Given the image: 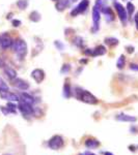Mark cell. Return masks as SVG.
I'll return each instance as SVG.
<instances>
[{
  "mask_svg": "<svg viewBox=\"0 0 138 155\" xmlns=\"http://www.w3.org/2000/svg\"><path fill=\"white\" fill-rule=\"evenodd\" d=\"M12 86H15L17 89L21 90V91H26V90L29 89V84L27 81H25L23 79H19V78H16V79L12 80Z\"/></svg>",
  "mask_w": 138,
  "mask_h": 155,
  "instance_id": "cell-6",
  "label": "cell"
},
{
  "mask_svg": "<svg viewBox=\"0 0 138 155\" xmlns=\"http://www.w3.org/2000/svg\"><path fill=\"white\" fill-rule=\"evenodd\" d=\"M85 155H96V154L91 153V152H86V153H85Z\"/></svg>",
  "mask_w": 138,
  "mask_h": 155,
  "instance_id": "cell-38",
  "label": "cell"
},
{
  "mask_svg": "<svg viewBox=\"0 0 138 155\" xmlns=\"http://www.w3.org/2000/svg\"><path fill=\"white\" fill-rule=\"evenodd\" d=\"M134 20H135V24H136V29L138 30V12H137L136 15H135Z\"/></svg>",
  "mask_w": 138,
  "mask_h": 155,
  "instance_id": "cell-35",
  "label": "cell"
},
{
  "mask_svg": "<svg viewBox=\"0 0 138 155\" xmlns=\"http://www.w3.org/2000/svg\"><path fill=\"white\" fill-rule=\"evenodd\" d=\"M103 155H114V154H112L111 152H103Z\"/></svg>",
  "mask_w": 138,
  "mask_h": 155,
  "instance_id": "cell-37",
  "label": "cell"
},
{
  "mask_svg": "<svg viewBox=\"0 0 138 155\" xmlns=\"http://www.w3.org/2000/svg\"><path fill=\"white\" fill-rule=\"evenodd\" d=\"M54 45H55V47L57 48V50H59V51H64V45L62 44V42H60L59 41H55Z\"/></svg>",
  "mask_w": 138,
  "mask_h": 155,
  "instance_id": "cell-29",
  "label": "cell"
},
{
  "mask_svg": "<svg viewBox=\"0 0 138 155\" xmlns=\"http://www.w3.org/2000/svg\"><path fill=\"white\" fill-rule=\"evenodd\" d=\"M12 42L14 41L12 39V37L9 35V34L4 33L3 35L1 36V41H0V48L3 50H7L9 48H12Z\"/></svg>",
  "mask_w": 138,
  "mask_h": 155,
  "instance_id": "cell-8",
  "label": "cell"
},
{
  "mask_svg": "<svg viewBox=\"0 0 138 155\" xmlns=\"http://www.w3.org/2000/svg\"><path fill=\"white\" fill-rule=\"evenodd\" d=\"M0 41H1V36H0Z\"/></svg>",
  "mask_w": 138,
  "mask_h": 155,
  "instance_id": "cell-42",
  "label": "cell"
},
{
  "mask_svg": "<svg viewBox=\"0 0 138 155\" xmlns=\"http://www.w3.org/2000/svg\"><path fill=\"white\" fill-rule=\"evenodd\" d=\"M6 107H7V110H9V113H12V114H16L17 109H18V106H16V104H15L12 101H9V102H7Z\"/></svg>",
  "mask_w": 138,
  "mask_h": 155,
  "instance_id": "cell-23",
  "label": "cell"
},
{
  "mask_svg": "<svg viewBox=\"0 0 138 155\" xmlns=\"http://www.w3.org/2000/svg\"><path fill=\"white\" fill-rule=\"evenodd\" d=\"M19 97H20V101L26 102V104H33L34 102H36V98H34L32 95H30L29 93H26V92H22Z\"/></svg>",
  "mask_w": 138,
  "mask_h": 155,
  "instance_id": "cell-13",
  "label": "cell"
},
{
  "mask_svg": "<svg viewBox=\"0 0 138 155\" xmlns=\"http://www.w3.org/2000/svg\"><path fill=\"white\" fill-rule=\"evenodd\" d=\"M67 5H69V0H57L56 4H55L56 9L58 12H64L67 7Z\"/></svg>",
  "mask_w": 138,
  "mask_h": 155,
  "instance_id": "cell-17",
  "label": "cell"
},
{
  "mask_svg": "<svg viewBox=\"0 0 138 155\" xmlns=\"http://www.w3.org/2000/svg\"><path fill=\"white\" fill-rule=\"evenodd\" d=\"M52 1H57V0H52Z\"/></svg>",
  "mask_w": 138,
  "mask_h": 155,
  "instance_id": "cell-41",
  "label": "cell"
},
{
  "mask_svg": "<svg viewBox=\"0 0 138 155\" xmlns=\"http://www.w3.org/2000/svg\"><path fill=\"white\" fill-rule=\"evenodd\" d=\"M100 20H101V14H100V11L97 9L96 7H94V8H92V21H94V28H92V31L94 32L99 29Z\"/></svg>",
  "mask_w": 138,
  "mask_h": 155,
  "instance_id": "cell-10",
  "label": "cell"
},
{
  "mask_svg": "<svg viewBox=\"0 0 138 155\" xmlns=\"http://www.w3.org/2000/svg\"><path fill=\"white\" fill-rule=\"evenodd\" d=\"M84 54L85 55H88V56H91V54H92V49H86L84 51Z\"/></svg>",
  "mask_w": 138,
  "mask_h": 155,
  "instance_id": "cell-33",
  "label": "cell"
},
{
  "mask_svg": "<svg viewBox=\"0 0 138 155\" xmlns=\"http://www.w3.org/2000/svg\"><path fill=\"white\" fill-rule=\"evenodd\" d=\"M102 12L103 14L105 15V18H106V21L107 22H111L114 20V14L113 12H112V9L110 8L108 6H104L102 8Z\"/></svg>",
  "mask_w": 138,
  "mask_h": 155,
  "instance_id": "cell-15",
  "label": "cell"
},
{
  "mask_svg": "<svg viewBox=\"0 0 138 155\" xmlns=\"http://www.w3.org/2000/svg\"><path fill=\"white\" fill-rule=\"evenodd\" d=\"M64 96L66 98H70L72 96V88L69 83H66L64 86Z\"/></svg>",
  "mask_w": 138,
  "mask_h": 155,
  "instance_id": "cell-19",
  "label": "cell"
},
{
  "mask_svg": "<svg viewBox=\"0 0 138 155\" xmlns=\"http://www.w3.org/2000/svg\"><path fill=\"white\" fill-rule=\"evenodd\" d=\"M129 148H131V151H135V149H134V147H133V146L129 147Z\"/></svg>",
  "mask_w": 138,
  "mask_h": 155,
  "instance_id": "cell-39",
  "label": "cell"
},
{
  "mask_svg": "<svg viewBox=\"0 0 138 155\" xmlns=\"http://www.w3.org/2000/svg\"><path fill=\"white\" fill-rule=\"evenodd\" d=\"M126 11H127V14L129 15V16H132L133 12H134V11H135V6L133 5V3H131V2H128Z\"/></svg>",
  "mask_w": 138,
  "mask_h": 155,
  "instance_id": "cell-26",
  "label": "cell"
},
{
  "mask_svg": "<svg viewBox=\"0 0 138 155\" xmlns=\"http://www.w3.org/2000/svg\"><path fill=\"white\" fill-rule=\"evenodd\" d=\"M75 96H76V98L78 101H83L85 104H98V99L94 94H91L90 92L86 91V90L79 88V87L75 88Z\"/></svg>",
  "mask_w": 138,
  "mask_h": 155,
  "instance_id": "cell-1",
  "label": "cell"
},
{
  "mask_svg": "<svg viewBox=\"0 0 138 155\" xmlns=\"http://www.w3.org/2000/svg\"><path fill=\"white\" fill-rule=\"evenodd\" d=\"M125 64H126V57L124 56V55H122V56L119 57V60H117L116 62V66L119 69H122L125 67Z\"/></svg>",
  "mask_w": 138,
  "mask_h": 155,
  "instance_id": "cell-22",
  "label": "cell"
},
{
  "mask_svg": "<svg viewBox=\"0 0 138 155\" xmlns=\"http://www.w3.org/2000/svg\"><path fill=\"white\" fill-rule=\"evenodd\" d=\"M117 121H122V122H129V123H134L137 121V118L134 116H130V115L126 114H119L116 116Z\"/></svg>",
  "mask_w": 138,
  "mask_h": 155,
  "instance_id": "cell-12",
  "label": "cell"
},
{
  "mask_svg": "<svg viewBox=\"0 0 138 155\" xmlns=\"http://www.w3.org/2000/svg\"><path fill=\"white\" fill-rule=\"evenodd\" d=\"M4 74H5L6 77L9 78V80H12V81L17 78V71L11 66H4Z\"/></svg>",
  "mask_w": 138,
  "mask_h": 155,
  "instance_id": "cell-16",
  "label": "cell"
},
{
  "mask_svg": "<svg viewBox=\"0 0 138 155\" xmlns=\"http://www.w3.org/2000/svg\"><path fill=\"white\" fill-rule=\"evenodd\" d=\"M17 6H18L20 9L24 11V9H26L27 6H28V0H18V1H17Z\"/></svg>",
  "mask_w": 138,
  "mask_h": 155,
  "instance_id": "cell-24",
  "label": "cell"
},
{
  "mask_svg": "<svg viewBox=\"0 0 138 155\" xmlns=\"http://www.w3.org/2000/svg\"><path fill=\"white\" fill-rule=\"evenodd\" d=\"M31 77H32V79L34 80V81L36 82V83H42L43 81H44V79H45V72L43 69L41 68H36V69H33L31 72Z\"/></svg>",
  "mask_w": 138,
  "mask_h": 155,
  "instance_id": "cell-9",
  "label": "cell"
},
{
  "mask_svg": "<svg viewBox=\"0 0 138 155\" xmlns=\"http://www.w3.org/2000/svg\"><path fill=\"white\" fill-rule=\"evenodd\" d=\"M1 111H2V113H3L4 115L9 114V110H7L6 107H1Z\"/></svg>",
  "mask_w": 138,
  "mask_h": 155,
  "instance_id": "cell-32",
  "label": "cell"
},
{
  "mask_svg": "<svg viewBox=\"0 0 138 155\" xmlns=\"http://www.w3.org/2000/svg\"><path fill=\"white\" fill-rule=\"evenodd\" d=\"M88 5H89V1H88V0H82V1L78 4V5H77V6L75 7V8L71 12V16L76 17L77 15L84 12L87 8H88Z\"/></svg>",
  "mask_w": 138,
  "mask_h": 155,
  "instance_id": "cell-5",
  "label": "cell"
},
{
  "mask_svg": "<svg viewBox=\"0 0 138 155\" xmlns=\"http://www.w3.org/2000/svg\"><path fill=\"white\" fill-rule=\"evenodd\" d=\"M137 149H138V147H137Z\"/></svg>",
  "mask_w": 138,
  "mask_h": 155,
  "instance_id": "cell-44",
  "label": "cell"
},
{
  "mask_svg": "<svg viewBox=\"0 0 138 155\" xmlns=\"http://www.w3.org/2000/svg\"><path fill=\"white\" fill-rule=\"evenodd\" d=\"M105 44L108 45L110 47H113V46H116L119 44V39L117 38H114V37H107L105 39Z\"/></svg>",
  "mask_w": 138,
  "mask_h": 155,
  "instance_id": "cell-21",
  "label": "cell"
},
{
  "mask_svg": "<svg viewBox=\"0 0 138 155\" xmlns=\"http://www.w3.org/2000/svg\"><path fill=\"white\" fill-rule=\"evenodd\" d=\"M5 66V64H4V60L0 57V67H4Z\"/></svg>",
  "mask_w": 138,
  "mask_h": 155,
  "instance_id": "cell-36",
  "label": "cell"
},
{
  "mask_svg": "<svg viewBox=\"0 0 138 155\" xmlns=\"http://www.w3.org/2000/svg\"><path fill=\"white\" fill-rule=\"evenodd\" d=\"M29 19H30V21H32V22H34V23H36V22L41 21V14H40V12H36V11L32 12H30Z\"/></svg>",
  "mask_w": 138,
  "mask_h": 155,
  "instance_id": "cell-20",
  "label": "cell"
},
{
  "mask_svg": "<svg viewBox=\"0 0 138 155\" xmlns=\"http://www.w3.org/2000/svg\"><path fill=\"white\" fill-rule=\"evenodd\" d=\"M64 137H62L61 136L56 134V136H53L51 139L49 140L48 147L52 150H59L64 147Z\"/></svg>",
  "mask_w": 138,
  "mask_h": 155,
  "instance_id": "cell-3",
  "label": "cell"
},
{
  "mask_svg": "<svg viewBox=\"0 0 138 155\" xmlns=\"http://www.w3.org/2000/svg\"><path fill=\"white\" fill-rule=\"evenodd\" d=\"M12 48L17 56H18V58L20 59H24L25 56L27 55V50H28L27 49V44L23 39L21 38L16 39V41L12 42Z\"/></svg>",
  "mask_w": 138,
  "mask_h": 155,
  "instance_id": "cell-2",
  "label": "cell"
},
{
  "mask_svg": "<svg viewBox=\"0 0 138 155\" xmlns=\"http://www.w3.org/2000/svg\"><path fill=\"white\" fill-rule=\"evenodd\" d=\"M18 109L24 116H32V115H34V107H32V104H26V102L22 101H19Z\"/></svg>",
  "mask_w": 138,
  "mask_h": 155,
  "instance_id": "cell-4",
  "label": "cell"
},
{
  "mask_svg": "<svg viewBox=\"0 0 138 155\" xmlns=\"http://www.w3.org/2000/svg\"><path fill=\"white\" fill-rule=\"evenodd\" d=\"M12 23L14 27H19L20 25H21V21H19V20H12Z\"/></svg>",
  "mask_w": 138,
  "mask_h": 155,
  "instance_id": "cell-31",
  "label": "cell"
},
{
  "mask_svg": "<svg viewBox=\"0 0 138 155\" xmlns=\"http://www.w3.org/2000/svg\"><path fill=\"white\" fill-rule=\"evenodd\" d=\"M130 68L132 71H138V64H135V63H130Z\"/></svg>",
  "mask_w": 138,
  "mask_h": 155,
  "instance_id": "cell-30",
  "label": "cell"
},
{
  "mask_svg": "<svg viewBox=\"0 0 138 155\" xmlns=\"http://www.w3.org/2000/svg\"><path fill=\"white\" fill-rule=\"evenodd\" d=\"M73 44L75 45L76 47H78V48H82L83 47V39L81 38L80 36H76L74 39H73Z\"/></svg>",
  "mask_w": 138,
  "mask_h": 155,
  "instance_id": "cell-25",
  "label": "cell"
},
{
  "mask_svg": "<svg viewBox=\"0 0 138 155\" xmlns=\"http://www.w3.org/2000/svg\"><path fill=\"white\" fill-rule=\"evenodd\" d=\"M70 69H71V65L70 64H64L61 67V69H60V72L61 74H67V72L70 71Z\"/></svg>",
  "mask_w": 138,
  "mask_h": 155,
  "instance_id": "cell-27",
  "label": "cell"
},
{
  "mask_svg": "<svg viewBox=\"0 0 138 155\" xmlns=\"http://www.w3.org/2000/svg\"><path fill=\"white\" fill-rule=\"evenodd\" d=\"M0 96L2 97L3 99H6L9 101H20V97L19 95H17L16 93H12V92H9V91H4V92H1L0 93Z\"/></svg>",
  "mask_w": 138,
  "mask_h": 155,
  "instance_id": "cell-11",
  "label": "cell"
},
{
  "mask_svg": "<svg viewBox=\"0 0 138 155\" xmlns=\"http://www.w3.org/2000/svg\"><path fill=\"white\" fill-rule=\"evenodd\" d=\"M70 2H76V1H78V0H69Z\"/></svg>",
  "mask_w": 138,
  "mask_h": 155,
  "instance_id": "cell-40",
  "label": "cell"
},
{
  "mask_svg": "<svg viewBox=\"0 0 138 155\" xmlns=\"http://www.w3.org/2000/svg\"><path fill=\"white\" fill-rule=\"evenodd\" d=\"M106 53V48L104 46H98L96 49L92 50V54L91 56L95 57V56H102Z\"/></svg>",
  "mask_w": 138,
  "mask_h": 155,
  "instance_id": "cell-18",
  "label": "cell"
},
{
  "mask_svg": "<svg viewBox=\"0 0 138 155\" xmlns=\"http://www.w3.org/2000/svg\"><path fill=\"white\" fill-rule=\"evenodd\" d=\"M85 147L88 149H96L100 146V142L98 141L97 139H94V137H88V139L85 141Z\"/></svg>",
  "mask_w": 138,
  "mask_h": 155,
  "instance_id": "cell-14",
  "label": "cell"
},
{
  "mask_svg": "<svg viewBox=\"0 0 138 155\" xmlns=\"http://www.w3.org/2000/svg\"><path fill=\"white\" fill-rule=\"evenodd\" d=\"M104 2H103V0H97L96 1V4H95V7H96L97 9H99V11H102V8L104 7Z\"/></svg>",
  "mask_w": 138,
  "mask_h": 155,
  "instance_id": "cell-28",
  "label": "cell"
},
{
  "mask_svg": "<svg viewBox=\"0 0 138 155\" xmlns=\"http://www.w3.org/2000/svg\"><path fill=\"white\" fill-rule=\"evenodd\" d=\"M5 155H11V154H5Z\"/></svg>",
  "mask_w": 138,
  "mask_h": 155,
  "instance_id": "cell-43",
  "label": "cell"
},
{
  "mask_svg": "<svg viewBox=\"0 0 138 155\" xmlns=\"http://www.w3.org/2000/svg\"><path fill=\"white\" fill-rule=\"evenodd\" d=\"M126 49H127V52H128V53H130V54H132L133 52H134V48H133V47H129V46H128Z\"/></svg>",
  "mask_w": 138,
  "mask_h": 155,
  "instance_id": "cell-34",
  "label": "cell"
},
{
  "mask_svg": "<svg viewBox=\"0 0 138 155\" xmlns=\"http://www.w3.org/2000/svg\"><path fill=\"white\" fill-rule=\"evenodd\" d=\"M114 7H115V9H116L117 15H119L120 21H122L124 24H126V22L128 20V14H127L126 8H125V7L122 6L120 3H117V2H115L114 3Z\"/></svg>",
  "mask_w": 138,
  "mask_h": 155,
  "instance_id": "cell-7",
  "label": "cell"
}]
</instances>
